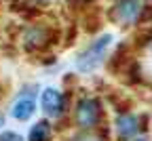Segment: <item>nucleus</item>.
I'll return each instance as SVG.
<instances>
[{"instance_id": "1", "label": "nucleus", "mask_w": 152, "mask_h": 141, "mask_svg": "<svg viewBox=\"0 0 152 141\" xmlns=\"http://www.w3.org/2000/svg\"><path fill=\"white\" fill-rule=\"evenodd\" d=\"M110 42H112V34H104L102 38H97L91 47H87V51H83L78 55V59H76V68H78L80 72H93L102 63V59H104Z\"/></svg>"}, {"instance_id": "2", "label": "nucleus", "mask_w": 152, "mask_h": 141, "mask_svg": "<svg viewBox=\"0 0 152 141\" xmlns=\"http://www.w3.org/2000/svg\"><path fill=\"white\" fill-rule=\"evenodd\" d=\"M99 118V103L95 99H83L76 110V122L83 129H91Z\"/></svg>"}, {"instance_id": "3", "label": "nucleus", "mask_w": 152, "mask_h": 141, "mask_svg": "<svg viewBox=\"0 0 152 141\" xmlns=\"http://www.w3.org/2000/svg\"><path fill=\"white\" fill-rule=\"evenodd\" d=\"M140 11H142L140 0H118L116 9H114V17H116V21L131 25V23H135Z\"/></svg>"}, {"instance_id": "4", "label": "nucleus", "mask_w": 152, "mask_h": 141, "mask_svg": "<svg viewBox=\"0 0 152 141\" xmlns=\"http://www.w3.org/2000/svg\"><path fill=\"white\" fill-rule=\"evenodd\" d=\"M42 110L47 116H61L64 112V97L57 89H45L42 91Z\"/></svg>"}, {"instance_id": "5", "label": "nucleus", "mask_w": 152, "mask_h": 141, "mask_svg": "<svg viewBox=\"0 0 152 141\" xmlns=\"http://www.w3.org/2000/svg\"><path fill=\"white\" fill-rule=\"evenodd\" d=\"M34 110H36L34 95H21V97L13 103L11 114H13V118H17V120H21V122H23V120H30V118H32Z\"/></svg>"}, {"instance_id": "6", "label": "nucleus", "mask_w": 152, "mask_h": 141, "mask_svg": "<svg viewBox=\"0 0 152 141\" xmlns=\"http://www.w3.org/2000/svg\"><path fill=\"white\" fill-rule=\"evenodd\" d=\"M116 131H118V137H121V139H129L131 135L137 133V118L131 116V114L118 116V120H116Z\"/></svg>"}, {"instance_id": "7", "label": "nucleus", "mask_w": 152, "mask_h": 141, "mask_svg": "<svg viewBox=\"0 0 152 141\" xmlns=\"http://www.w3.org/2000/svg\"><path fill=\"white\" fill-rule=\"evenodd\" d=\"M49 137H51V126L47 120H40L30 131V141H49Z\"/></svg>"}, {"instance_id": "8", "label": "nucleus", "mask_w": 152, "mask_h": 141, "mask_svg": "<svg viewBox=\"0 0 152 141\" xmlns=\"http://www.w3.org/2000/svg\"><path fill=\"white\" fill-rule=\"evenodd\" d=\"M0 141H23V137H21V135H17V133L7 131V133L0 135Z\"/></svg>"}, {"instance_id": "9", "label": "nucleus", "mask_w": 152, "mask_h": 141, "mask_svg": "<svg viewBox=\"0 0 152 141\" xmlns=\"http://www.w3.org/2000/svg\"><path fill=\"white\" fill-rule=\"evenodd\" d=\"M76 141H102V139L95 137V135H83V137H78Z\"/></svg>"}, {"instance_id": "10", "label": "nucleus", "mask_w": 152, "mask_h": 141, "mask_svg": "<svg viewBox=\"0 0 152 141\" xmlns=\"http://www.w3.org/2000/svg\"><path fill=\"white\" fill-rule=\"evenodd\" d=\"M135 141H148V139H146V137H140V139H135Z\"/></svg>"}]
</instances>
